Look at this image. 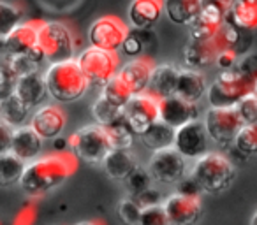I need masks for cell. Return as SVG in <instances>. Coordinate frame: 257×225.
Returning a JSON list of instances; mask_svg holds the SVG:
<instances>
[{"label":"cell","mask_w":257,"mask_h":225,"mask_svg":"<svg viewBox=\"0 0 257 225\" xmlns=\"http://www.w3.org/2000/svg\"><path fill=\"white\" fill-rule=\"evenodd\" d=\"M236 111H238L241 123H255L257 122V92L246 93L238 104H236Z\"/></svg>","instance_id":"d590c367"},{"label":"cell","mask_w":257,"mask_h":225,"mask_svg":"<svg viewBox=\"0 0 257 225\" xmlns=\"http://www.w3.org/2000/svg\"><path fill=\"white\" fill-rule=\"evenodd\" d=\"M65 113L57 106H41L34 113L30 127L43 139H57L65 129Z\"/></svg>","instance_id":"9a60e30c"},{"label":"cell","mask_w":257,"mask_h":225,"mask_svg":"<svg viewBox=\"0 0 257 225\" xmlns=\"http://www.w3.org/2000/svg\"><path fill=\"white\" fill-rule=\"evenodd\" d=\"M9 64H11V69L15 71L16 76H23L29 74V72L39 71V64L34 62L29 55H8Z\"/></svg>","instance_id":"ab89813d"},{"label":"cell","mask_w":257,"mask_h":225,"mask_svg":"<svg viewBox=\"0 0 257 225\" xmlns=\"http://www.w3.org/2000/svg\"><path fill=\"white\" fill-rule=\"evenodd\" d=\"M203 125L208 132L210 141L217 143L218 146H227L234 141V136L241 129V118H239L236 107H210L203 120Z\"/></svg>","instance_id":"52a82bcc"},{"label":"cell","mask_w":257,"mask_h":225,"mask_svg":"<svg viewBox=\"0 0 257 225\" xmlns=\"http://www.w3.org/2000/svg\"><path fill=\"white\" fill-rule=\"evenodd\" d=\"M92 115L99 125L107 127V125H113V123L120 122V120H123V107L114 106L106 97L100 95L99 99L92 104Z\"/></svg>","instance_id":"f546056e"},{"label":"cell","mask_w":257,"mask_h":225,"mask_svg":"<svg viewBox=\"0 0 257 225\" xmlns=\"http://www.w3.org/2000/svg\"><path fill=\"white\" fill-rule=\"evenodd\" d=\"M123 120L136 136H141L159 120V99L148 92L133 95L123 106Z\"/></svg>","instance_id":"9c48e42d"},{"label":"cell","mask_w":257,"mask_h":225,"mask_svg":"<svg viewBox=\"0 0 257 225\" xmlns=\"http://www.w3.org/2000/svg\"><path fill=\"white\" fill-rule=\"evenodd\" d=\"M18 76L11 69L9 58H0V99L8 97L9 93L15 92V83Z\"/></svg>","instance_id":"74e56055"},{"label":"cell","mask_w":257,"mask_h":225,"mask_svg":"<svg viewBox=\"0 0 257 225\" xmlns=\"http://www.w3.org/2000/svg\"><path fill=\"white\" fill-rule=\"evenodd\" d=\"M218 53H220V50H218L213 37L211 39H194V37H190L187 41L185 48H183V60L190 69L201 71V69L213 65Z\"/></svg>","instance_id":"2e32d148"},{"label":"cell","mask_w":257,"mask_h":225,"mask_svg":"<svg viewBox=\"0 0 257 225\" xmlns=\"http://www.w3.org/2000/svg\"><path fill=\"white\" fill-rule=\"evenodd\" d=\"M71 148L72 153L78 158L90 164L102 162L104 155L111 150L109 141L106 136V129L99 123L95 125H86L79 129L78 132L72 134L71 137Z\"/></svg>","instance_id":"ba28073f"},{"label":"cell","mask_w":257,"mask_h":225,"mask_svg":"<svg viewBox=\"0 0 257 225\" xmlns=\"http://www.w3.org/2000/svg\"><path fill=\"white\" fill-rule=\"evenodd\" d=\"M37 46L50 64L74 58V39L64 23L46 22L37 27Z\"/></svg>","instance_id":"5b68a950"},{"label":"cell","mask_w":257,"mask_h":225,"mask_svg":"<svg viewBox=\"0 0 257 225\" xmlns=\"http://www.w3.org/2000/svg\"><path fill=\"white\" fill-rule=\"evenodd\" d=\"M210 146V137L204 129L203 122L192 120L185 125L175 129V141L173 148L185 158H199Z\"/></svg>","instance_id":"7c38bea8"},{"label":"cell","mask_w":257,"mask_h":225,"mask_svg":"<svg viewBox=\"0 0 257 225\" xmlns=\"http://www.w3.org/2000/svg\"><path fill=\"white\" fill-rule=\"evenodd\" d=\"M225 22L234 25L243 32L257 29V0H234Z\"/></svg>","instance_id":"d4e9b609"},{"label":"cell","mask_w":257,"mask_h":225,"mask_svg":"<svg viewBox=\"0 0 257 225\" xmlns=\"http://www.w3.org/2000/svg\"><path fill=\"white\" fill-rule=\"evenodd\" d=\"M215 64H217V67L220 69V71L232 69V67H236V64H238V55H236L232 50H222L220 53L217 55Z\"/></svg>","instance_id":"ee69618b"},{"label":"cell","mask_w":257,"mask_h":225,"mask_svg":"<svg viewBox=\"0 0 257 225\" xmlns=\"http://www.w3.org/2000/svg\"><path fill=\"white\" fill-rule=\"evenodd\" d=\"M162 206H164L169 225H194L197 223L203 213L199 197L183 195L180 192L171 193Z\"/></svg>","instance_id":"4fadbf2b"},{"label":"cell","mask_w":257,"mask_h":225,"mask_svg":"<svg viewBox=\"0 0 257 225\" xmlns=\"http://www.w3.org/2000/svg\"><path fill=\"white\" fill-rule=\"evenodd\" d=\"M104 129H106V136L107 141H109L111 150H128L133 146L134 132L131 130V127L127 125L125 120H120V122L104 127Z\"/></svg>","instance_id":"1f68e13d"},{"label":"cell","mask_w":257,"mask_h":225,"mask_svg":"<svg viewBox=\"0 0 257 225\" xmlns=\"http://www.w3.org/2000/svg\"><path fill=\"white\" fill-rule=\"evenodd\" d=\"M37 27L39 23H20L13 32L4 37V48L8 55H27L37 46Z\"/></svg>","instance_id":"603a6c76"},{"label":"cell","mask_w":257,"mask_h":225,"mask_svg":"<svg viewBox=\"0 0 257 225\" xmlns=\"http://www.w3.org/2000/svg\"><path fill=\"white\" fill-rule=\"evenodd\" d=\"M206 78L203 72L196 71V69H180L178 72V81H176L175 95L180 99L187 100V102L197 104L204 95H206Z\"/></svg>","instance_id":"ffe728a7"},{"label":"cell","mask_w":257,"mask_h":225,"mask_svg":"<svg viewBox=\"0 0 257 225\" xmlns=\"http://www.w3.org/2000/svg\"><path fill=\"white\" fill-rule=\"evenodd\" d=\"M13 127L6 125L0 122V153H8L11 150V137H13Z\"/></svg>","instance_id":"f6af8a7d"},{"label":"cell","mask_w":257,"mask_h":225,"mask_svg":"<svg viewBox=\"0 0 257 225\" xmlns=\"http://www.w3.org/2000/svg\"><path fill=\"white\" fill-rule=\"evenodd\" d=\"M232 4H234V0H201V6H208V8L217 9L222 15H225V18H227Z\"/></svg>","instance_id":"bcb514c9"},{"label":"cell","mask_w":257,"mask_h":225,"mask_svg":"<svg viewBox=\"0 0 257 225\" xmlns=\"http://www.w3.org/2000/svg\"><path fill=\"white\" fill-rule=\"evenodd\" d=\"M152 71H154V62L143 55V57H136L133 60H128L118 71V74H120V78L125 81V85L133 90V93L136 95V93L147 92Z\"/></svg>","instance_id":"e0dca14e"},{"label":"cell","mask_w":257,"mask_h":225,"mask_svg":"<svg viewBox=\"0 0 257 225\" xmlns=\"http://www.w3.org/2000/svg\"><path fill=\"white\" fill-rule=\"evenodd\" d=\"M138 225H169L164 206H162V204H157V206L143 207Z\"/></svg>","instance_id":"f35d334b"},{"label":"cell","mask_w":257,"mask_h":225,"mask_svg":"<svg viewBox=\"0 0 257 225\" xmlns=\"http://www.w3.org/2000/svg\"><path fill=\"white\" fill-rule=\"evenodd\" d=\"M78 225H97V223H93V221H81V223H78Z\"/></svg>","instance_id":"c3c4849f"},{"label":"cell","mask_w":257,"mask_h":225,"mask_svg":"<svg viewBox=\"0 0 257 225\" xmlns=\"http://www.w3.org/2000/svg\"><path fill=\"white\" fill-rule=\"evenodd\" d=\"M176 192L183 193V195H190V197H201L203 188H201V185L192 178V176H189V178L180 179V181H178V190H176Z\"/></svg>","instance_id":"b9f144b4"},{"label":"cell","mask_w":257,"mask_h":225,"mask_svg":"<svg viewBox=\"0 0 257 225\" xmlns=\"http://www.w3.org/2000/svg\"><path fill=\"white\" fill-rule=\"evenodd\" d=\"M102 95L106 97L109 102H113L114 106L123 107L125 104L131 100V97L134 95L133 90L125 85V81L120 78V74H114L113 78H109L102 85Z\"/></svg>","instance_id":"4dcf8cb0"},{"label":"cell","mask_w":257,"mask_h":225,"mask_svg":"<svg viewBox=\"0 0 257 225\" xmlns=\"http://www.w3.org/2000/svg\"><path fill=\"white\" fill-rule=\"evenodd\" d=\"M148 171L152 178L161 183H166V185L178 183L182 178H185L187 172L185 157H182L173 146L162 148V150L154 151L150 164H148Z\"/></svg>","instance_id":"8fae6325"},{"label":"cell","mask_w":257,"mask_h":225,"mask_svg":"<svg viewBox=\"0 0 257 225\" xmlns=\"http://www.w3.org/2000/svg\"><path fill=\"white\" fill-rule=\"evenodd\" d=\"M128 27L116 16H102L90 25L88 41L92 46L107 51H118L128 36Z\"/></svg>","instance_id":"30bf717a"},{"label":"cell","mask_w":257,"mask_h":225,"mask_svg":"<svg viewBox=\"0 0 257 225\" xmlns=\"http://www.w3.org/2000/svg\"><path fill=\"white\" fill-rule=\"evenodd\" d=\"M29 113L30 107L15 92L9 93L4 99H0V122H4L6 125L13 127V129L25 125Z\"/></svg>","instance_id":"484cf974"},{"label":"cell","mask_w":257,"mask_h":225,"mask_svg":"<svg viewBox=\"0 0 257 225\" xmlns=\"http://www.w3.org/2000/svg\"><path fill=\"white\" fill-rule=\"evenodd\" d=\"M100 164L106 174L113 179H125L138 167L136 158L128 153V150H109L104 155Z\"/></svg>","instance_id":"cb8c5ba5"},{"label":"cell","mask_w":257,"mask_h":225,"mask_svg":"<svg viewBox=\"0 0 257 225\" xmlns=\"http://www.w3.org/2000/svg\"><path fill=\"white\" fill-rule=\"evenodd\" d=\"M20 23H22V11L13 4L0 2V39H4Z\"/></svg>","instance_id":"836d02e7"},{"label":"cell","mask_w":257,"mask_h":225,"mask_svg":"<svg viewBox=\"0 0 257 225\" xmlns=\"http://www.w3.org/2000/svg\"><path fill=\"white\" fill-rule=\"evenodd\" d=\"M234 148L241 155H255L257 153V122L241 125L238 134L234 136Z\"/></svg>","instance_id":"d6a6232c"},{"label":"cell","mask_w":257,"mask_h":225,"mask_svg":"<svg viewBox=\"0 0 257 225\" xmlns=\"http://www.w3.org/2000/svg\"><path fill=\"white\" fill-rule=\"evenodd\" d=\"M141 141H143L145 148L152 151L169 148L173 146V141H175V129L159 118L141 134Z\"/></svg>","instance_id":"4316f807"},{"label":"cell","mask_w":257,"mask_h":225,"mask_svg":"<svg viewBox=\"0 0 257 225\" xmlns=\"http://www.w3.org/2000/svg\"><path fill=\"white\" fill-rule=\"evenodd\" d=\"M76 62L90 85L102 86L107 79L118 72V58L114 51L100 50L95 46H90L81 51Z\"/></svg>","instance_id":"8992f818"},{"label":"cell","mask_w":257,"mask_h":225,"mask_svg":"<svg viewBox=\"0 0 257 225\" xmlns=\"http://www.w3.org/2000/svg\"><path fill=\"white\" fill-rule=\"evenodd\" d=\"M250 225H257V211H255V213H253L252 220H250Z\"/></svg>","instance_id":"7dc6e473"},{"label":"cell","mask_w":257,"mask_h":225,"mask_svg":"<svg viewBox=\"0 0 257 225\" xmlns=\"http://www.w3.org/2000/svg\"><path fill=\"white\" fill-rule=\"evenodd\" d=\"M72 169H74V162L67 155H50L39 160L34 158V162H30L23 169L20 185L23 192H27L29 195L39 197L62 185L69 178Z\"/></svg>","instance_id":"6da1fadb"},{"label":"cell","mask_w":257,"mask_h":225,"mask_svg":"<svg viewBox=\"0 0 257 225\" xmlns=\"http://www.w3.org/2000/svg\"><path fill=\"white\" fill-rule=\"evenodd\" d=\"M44 79H46L48 95H51L57 102L62 104L81 99L90 86L76 58L51 64L44 72Z\"/></svg>","instance_id":"7a4b0ae2"},{"label":"cell","mask_w":257,"mask_h":225,"mask_svg":"<svg viewBox=\"0 0 257 225\" xmlns=\"http://www.w3.org/2000/svg\"><path fill=\"white\" fill-rule=\"evenodd\" d=\"M152 174L150 171H147V169H141L140 165H138L136 169H134L131 174L125 178V185H127V190L131 193H133V197L140 195L141 192H145L147 188H150L152 186Z\"/></svg>","instance_id":"e575fe53"},{"label":"cell","mask_w":257,"mask_h":225,"mask_svg":"<svg viewBox=\"0 0 257 225\" xmlns=\"http://www.w3.org/2000/svg\"><path fill=\"white\" fill-rule=\"evenodd\" d=\"M15 93L30 107V109L41 106L43 100L46 99V95H48L44 74H41L39 71H34V72H29V74L18 76L15 83Z\"/></svg>","instance_id":"ac0fdd59"},{"label":"cell","mask_w":257,"mask_h":225,"mask_svg":"<svg viewBox=\"0 0 257 225\" xmlns=\"http://www.w3.org/2000/svg\"><path fill=\"white\" fill-rule=\"evenodd\" d=\"M236 67H238L245 76H248V78H252L257 81V53L243 55V58H239Z\"/></svg>","instance_id":"60d3db41"},{"label":"cell","mask_w":257,"mask_h":225,"mask_svg":"<svg viewBox=\"0 0 257 225\" xmlns=\"http://www.w3.org/2000/svg\"><path fill=\"white\" fill-rule=\"evenodd\" d=\"M25 165V162L11 151L0 153V186H11L18 183Z\"/></svg>","instance_id":"f1b7e54d"},{"label":"cell","mask_w":257,"mask_h":225,"mask_svg":"<svg viewBox=\"0 0 257 225\" xmlns=\"http://www.w3.org/2000/svg\"><path fill=\"white\" fill-rule=\"evenodd\" d=\"M194 179L201 185L204 192L218 193L231 186L236 178V167L227 157L222 153L206 151L196 158V164L190 172Z\"/></svg>","instance_id":"3957f363"},{"label":"cell","mask_w":257,"mask_h":225,"mask_svg":"<svg viewBox=\"0 0 257 225\" xmlns=\"http://www.w3.org/2000/svg\"><path fill=\"white\" fill-rule=\"evenodd\" d=\"M201 9V0H164V13L176 25H189Z\"/></svg>","instance_id":"83f0119b"},{"label":"cell","mask_w":257,"mask_h":225,"mask_svg":"<svg viewBox=\"0 0 257 225\" xmlns=\"http://www.w3.org/2000/svg\"><path fill=\"white\" fill-rule=\"evenodd\" d=\"M197 116H199V109L194 102H187L176 95L159 100V118L171 125L173 129H178L192 120H197Z\"/></svg>","instance_id":"5bb4252c"},{"label":"cell","mask_w":257,"mask_h":225,"mask_svg":"<svg viewBox=\"0 0 257 225\" xmlns=\"http://www.w3.org/2000/svg\"><path fill=\"white\" fill-rule=\"evenodd\" d=\"M43 137L36 132L30 125H22L16 127L13 130L11 137V153H15L18 158H22L23 162L34 160L36 157H39L41 150H43Z\"/></svg>","instance_id":"d6986e66"},{"label":"cell","mask_w":257,"mask_h":225,"mask_svg":"<svg viewBox=\"0 0 257 225\" xmlns=\"http://www.w3.org/2000/svg\"><path fill=\"white\" fill-rule=\"evenodd\" d=\"M255 79L245 76L238 67L220 71L217 79L206 90L210 107L236 106L246 93L255 92Z\"/></svg>","instance_id":"277c9868"},{"label":"cell","mask_w":257,"mask_h":225,"mask_svg":"<svg viewBox=\"0 0 257 225\" xmlns=\"http://www.w3.org/2000/svg\"><path fill=\"white\" fill-rule=\"evenodd\" d=\"M164 13V0H133L128 20L134 29H152Z\"/></svg>","instance_id":"44dd1931"},{"label":"cell","mask_w":257,"mask_h":225,"mask_svg":"<svg viewBox=\"0 0 257 225\" xmlns=\"http://www.w3.org/2000/svg\"><path fill=\"white\" fill-rule=\"evenodd\" d=\"M141 204L138 202L136 199L128 197V199H123L120 204H118V214L123 220L125 225H138L141 216Z\"/></svg>","instance_id":"8d00e7d4"},{"label":"cell","mask_w":257,"mask_h":225,"mask_svg":"<svg viewBox=\"0 0 257 225\" xmlns=\"http://www.w3.org/2000/svg\"><path fill=\"white\" fill-rule=\"evenodd\" d=\"M178 72H180V69L171 64L154 65V71H152L147 92L152 93L154 97H157L159 100L175 95Z\"/></svg>","instance_id":"7402d4cb"},{"label":"cell","mask_w":257,"mask_h":225,"mask_svg":"<svg viewBox=\"0 0 257 225\" xmlns=\"http://www.w3.org/2000/svg\"><path fill=\"white\" fill-rule=\"evenodd\" d=\"M255 92H257V83H255Z\"/></svg>","instance_id":"681fc988"},{"label":"cell","mask_w":257,"mask_h":225,"mask_svg":"<svg viewBox=\"0 0 257 225\" xmlns=\"http://www.w3.org/2000/svg\"><path fill=\"white\" fill-rule=\"evenodd\" d=\"M161 199H162V193L159 190H155L154 186H150L145 192H141L140 195H136V200L141 204V207L157 206V204H161Z\"/></svg>","instance_id":"7bdbcfd3"}]
</instances>
